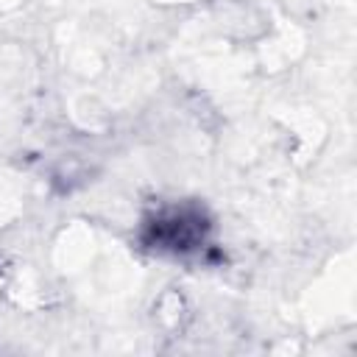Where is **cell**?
<instances>
[{
    "mask_svg": "<svg viewBox=\"0 0 357 357\" xmlns=\"http://www.w3.org/2000/svg\"><path fill=\"white\" fill-rule=\"evenodd\" d=\"M209 220L198 206H170L145 223V245L170 254H187L206 243Z\"/></svg>",
    "mask_w": 357,
    "mask_h": 357,
    "instance_id": "cell-1",
    "label": "cell"
}]
</instances>
